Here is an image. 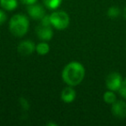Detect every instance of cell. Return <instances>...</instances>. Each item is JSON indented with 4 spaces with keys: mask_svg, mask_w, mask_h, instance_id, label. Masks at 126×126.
Wrapping results in <instances>:
<instances>
[{
    "mask_svg": "<svg viewBox=\"0 0 126 126\" xmlns=\"http://www.w3.org/2000/svg\"><path fill=\"white\" fill-rule=\"evenodd\" d=\"M85 71L84 66L78 61H71L64 67L61 74L63 81L71 86H76L84 79Z\"/></svg>",
    "mask_w": 126,
    "mask_h": 126,
    "instance_id": "cell-1",
    "label": "cell"
},
{
    "mask_svg": "<svg viewBox=\"0 0 126 126\" xmlns=\"http://www.w3.org/2000/svg\"><path fill=\"white\" fill-rule=\"evenodd\" d=\"M30 22L25 15L16 14L11 18L9 29L11 33L16 37H22L29 31Z\"/></svg>",
    "mask_w": 126,
    "mask_h": 126,
    "instance_id": "cell-2",
    "label": "cell"
},
{
    "mask_svg": "<svg viewBox=\"0 0 126 126\" xmlns=\"http://www.w3.org/2000/svg\"><path fill=\"white\" fill-rule=\"evenodd\" d=\"M50 21L52 27L58 30H63L68 27L70 23V17L65 11H57L50 15Z\"/></svg>",
    "mask_w": 126,
    "mask_h": 126,
    "instance_id": "cell-3",
    "label": "cell"
},
{
    "mask_svg": "<svg viewBox=\"0 0 126 126\" xmlns=\"http://www.w3.org/2000/svg\"><path fill=\"white\" fill-rule=\"evenodd\" d=\"M123 77L119 73L112 72L107 76L105 84L108 90L113 92H118L123 83Z\"/></svg>",
    "mask_w": 126,
    "mask_h": 126,
    "instance_id": "cell-4",
    "label": "cell"
},
{
    "mask_svg": "<svg viewBox=\"0 0 126 126\" xmlns=\"http://www.w3.org/2000/svg\"><path fill=\"white\" fill-rule=\"evenodd\" d=\"M111 112L114 117L119 119L126 117V102L123 100H116L111 105Z\"/></svg>",
    "mask_w": 126,
    "mask_h": 126,
    "instance_id": "cell-5",
    "label": "cell"
},
{
    "mask_svg": "<svg viewBox=\"0 0 126 126\" xmlns=\"http://www.w3.org/2000/svg\"><path fill=\"white\" fill-rule=\"evenodd\" d=\"M27 11H28L29 16L32 19H35V20H41L46 15L44 8L42 5H40V4H36L28 5Z\"/></svg>",
    "mask_w": 126,
    "mask_h": 126,
    "instance_id": "cell-6",
    "label": "cell"
},
{
    "mask_svg": "<svg viewBox=\"0 0 126 126\" xmlns=\"http://www.w3.org/2000/svg\"><path fill=\"white\" fill-rule=\"evenodd\" d=\"M35 50V45L32 41L24 40L19 43L17 46V51L21 55L27 56L31 54Z\"/></svg>",
    "mask_w": 126,
    "mask_h": 126,
    "instance_id": "cell-7",
    "label": "cell"
},
{
    "mask_svg": "<svg viewBox=\"0 0 126 126\" xmlns=\"http://www.w3.org/2000/svg\"><path fill=\"white\" fill-rule=\"evenodd\" d=\"M36 34H37V36H38L41 40L44 41V42L49 41L52 39L53 35H54L53 27L40 24L36 28Z\"/></svg>",
    "mask_w": 126,
    "mask_h": 126,
    "instance_id": "cell-8",
    "label": "cell"
},
{
    "mask_svg": "<svg viewBox=\"0 0 126 126\" xmlns=\"http://www.w3.org/2000/svg\"><path fill=\"white\" fill-rule=\"evenodd\" d=\"M76 97V93L74 91V89L73 88V86H68L67 87H65L62 90L61 94V100L65 103H71L75 99Z\"/></svg>",
    "mask_w": 126,
    "mask_h": 126,
    "instance_id": "cell-9",
    "label": "cell"
},
{
    "mask_svg": "<svg viewBox=\"0 0 126 126\" xmlns=\"http://www.w3.org/2000/svg\"><path fill=\"white\" fill-rule=\"evenodd\" d=\"M18 5L17 0H0V6L7 11H14Z\"/></svg>",
    "mask_w": 126,
    "mask_h": 126,
    "instance_id": "cell-10",
    "label": "cell"
},
{
    "mask_svg": "<svg viewBox=\"0 0 126 126\" xmlns=\"http://www.w3.org/2000/svg\"><path fill=\"white\" fill-rule=\"evenodd\" d=\"M35 51L40 55H45L49 52V45L47 42H40L35 46Z\"/></svg>",
    "mask_w": 126,
    "mask_h": 126,
    "instance_id": "cell-11",
    "label": "cell"
},
{
    "mask_svg": "<svg viewBox=\"0 0 126 126\" xmlns=\"http://www.w3.org/2000/svg\"><path fill=\"white\" fill-rule=\"evenodd\" d=\"M103 99L104 101L105 102L106 104H109V105H112L114 102L117 100V96H116L115 93L113 91H109L105 92L103 95Z\"/></svg>",
    "mask_w": 126,
    "mask_h": 126,
    "instance_id": "cell-12",
    "label": "cell"
},
{
    "mask_svg": "<svg viewBox=\"0 0 126 126\" xmlns=\"http://www.w3.org/2000/svg\"><path fill=\"white\" fill-rule=\"evenodd\" d=\"M120 14H121V11L117 6H111L107 11V16H108V17L111 18V19L117 18L120 16Z\"/></svg>",
    "mask_w": 126,
    "mask_h": 126,
    "instance_id": "cell-13",
    "label": "cell"
},
{
    "mask_svg": "<svg viewBox=\"0 0 126 126\" xmlns=\"http://www.w3.org/2000/svg\"><path fill=\"white\" fill-rule=\"evenodd\" d=\"M62 0H43L45 6L49 10H55L61 5Z\"/></svg>",
    "mask_w": 126,
    "mask_h": 126,
    "instance_id": "cell-14",
    "label": "cell"
},
{
    "mask_svg": "<svg viewBox=\"0 0 126 126\" xmlns=\"http://www.w3.org/2000/svg\"><path fill=\"white\" fill-rule=\"evenodd\" d=\"M118 92H119V93H120L121 96L126 99V78L123 80L122 86H121V87Z\"/></svg>",
    "mask_w": 126,
    "mask_h": 126,
    "instance_id": "cell-15",
    "label": "cell"
},
{
    "mask_svg": "<svg viewBox=\"0 0 126 126\" xmlns=\"http://www.w3.org/2000/svg\"><path fill=\"white\" fill-rule=\"evenodd\" d=\"M6 19H7V16H6V14L4 13V11L0 10V25L4 24L5 23Z\"/></svg>",
    "mask_w": 126,
    "mask_h": 126,
    "instance_id": "cell-16",
    "label": "cell"
},
{
    "mask_svg": "<svg viewBox=\"0 0 126 126\" xmlns=\"http://www.w3.org/2000/svg\"><path fill=\"white\" fill-rule=\"evenodd\" d=\"M20 104L22 105V106H23V109H25V110L29 109V103L25 98H20Z\"/></svg>",
    "mask_w": 126,
    "mask_h": 126,
    "instance_id": "cell-17",
    "label": "cell"
},
{
    "mask_svg": "<svg viewBox=\"0 0 126 126\" xmlns=\"http://www.w3.org/2000/svg\"><path fill=\"white\" fill-rule=\"evenodd\" d=\"M23 4H26V5H30V4H35V3L38 1V0H20Z\"/></svg>",
    "mask_w": 126,
    "mask_h": 126,
    "instance_id": "cell-18",
    "label": "cell"
},
{
    "mask_svg": "<svg viewBox=\"0 0 126 126\" xmlns=\"http://www.w3.org/2000/svg\"><path fill=\"white\" fill-rule=\"evenodd\" d=\"M123 14H124V17L126 19V6L124 7V12H123Z\"/></svg>",
    "mask_w": 126,
    "mask_h": 126,
    "instance_id": "cell-19",
    "label": "cell"
}]
</instances>
